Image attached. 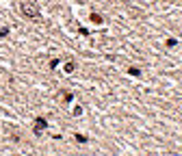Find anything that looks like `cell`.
Wrapping results in <instances>:
<instances>
[{"instance_id": "cell-1", "label": "cell", "mask_w": 182, "mask_h": 156, "mask_svg": "<svg viewBox=\"0 0 182 156\" xmlns=\"http://www.w3.org/2000/svg\"><path fill=\"white\" fill-rule=\"evenodd\" d=\"M20 11H22L28 20H39V17H41V15H39V9H37L33 2H28V0L20 2Z\"/></svg>"}, {"instance_id": "cell-2", "label": "cell", "mask_w": 182, "mask_h": 156, "mask_svg": "<svg viewBox=\"0 0 182 156\" xmlns=\"http://www.w3.org/2000/svg\"><path fill=\"white\" fill-rule=\"evenodd\" d=\"M46 128H48V119H46V117H35V126H33L35 135H41Z\"/></svg>"}, {"instance_id": "cell-3", "label": "cell", "mask_w": 182, "mask_h": 156, "mask_svg": "<svg viewBox=\"0 0 182 156\" xmlns=\"http://www.w3.org/2000/svg\"><path fill=\"white\" fill-rule=\"evenodd\" d=\"M89 20L93 22V24H98V26H100V24H104V17H102L100 13H95V11H91V13H89Z\"/></svg>"}, {"instance_id": "cell-4", "label": "cell", "mask_w": 182, "mask_h": 156, "mask_svg": "<svg viewBox=\"0 0 182 156\" xmlns=\"http://www.w3.org/2000/svg\"><path fill=\"white\" fill-rule=\"evenodd\" d=\"M61 100H63L65 104H69L72 100H74V93H72V91H61Z\"/></svg>"}, {"instance_id": "cell-5", "label": "cell", "mask_w": 182, "mask_h": 156, "mask_svg": "<svg viewBox=\"0 0 182 156\" xmlns=\"http://www.w3.org/2000/svg\"><path fill=\"white\" fill-rule=\"evenodd\" d=\"M126 72H128L130 76H135V78H141V69H139V67H135V65H132V67H128Z\"/></svg>"}, {"instance_id": "cell-6", "label": "cell", "mask_w": 182, "mask_h": 156, "mask_svg": "<svg viewBox=\"0 0 182 156\" xmlns=\"http://www.w3.org/2000/svg\"><path fill=\"white\" fill-rule=\"evenodd\" d=\"M74 69H76V63H74V61H67V63H65V74H72Z\"/></svg>"}, {"instance_id": "cell-7", "label": "cell", "mask_w": 182, "mask_h": 156, "mask_svg": "<svg viewBox=\"0 0 182 156\" xmlns=\"http://www.w3.org/2000/svg\"><path fill=\"white\" fill-rule=\"evenodd\" d=\"M165 46H167V48H176V46H178V39H176V37H169V39L165 41Z\"/></svg>"}, {"instance_id": "cell-8", "label": "cell", "mask_w": 182, "mask_h": 156, "mask_svg": "<svg viewBox=\"0 0 182 156\" xmlns=\"http://www.w3.org/2000/svg\"><path fill=\"white\" fill-rule=\"evenodd\" d=\"M74 139H76V143H87V141H89V139H87L85 135H80V132H76V135H74Z\"/></svg>"}, {"instance_id": "cell-9", "label": "cell", "mask_w": 182, "mask_h": 156, "mask_svg": "<svg viewBox=\"0 0 182 156\" xmlns=\"http://www.w3.org/2000/svg\"><path fill=\"white\" fill-rule=\"evenodd\" d=\"M9 33H11V28H9V26H2V28H0V39H4Z\"/></svg>"}, {"instance_id": "cell-10", "label": "cell", "mask_w": 182, "mask_h": 156, "mask_svg": "<svg viewBox=\"0 0 182 156\" xmlns=\"http://www.w3.org/2000/svg\"><path fill=\"white\" fill-rule=\"evenodd\" d=\"M59 63H61V61H59V59H52V61H50V65H48V67H50V69H56V67H59Z\"/></svg>"}, {"instance_id": "cell-11", "label": "cell", "mask_w": 182, "mask_h": 156, "mask_svg": "<svg viewBox=\"0 0 182 156\" xmlns=\"http://www.w3.org/2000/svg\"><path fill=\"white\" fill-rule=\"evenodd\" d=\"M72 113H74V117H80V115H83V106H74Z\"/></svg>"}, {"instance_id": "cell-12", "label": "cell", "mask_w": 182, "mask_h": 156, "mask_svg": "<svg viewBox=\"0 0 182 156\" xmlns=\"http://www.w3.org/2000/svg\"><path fill=\"white\" fill-rule=\"evenodd\" d=\"M78 33H80V35H83V37H87V35H89V31H87V28H83V26H80V28H78Z\"/></svg>"}]
</instances>
